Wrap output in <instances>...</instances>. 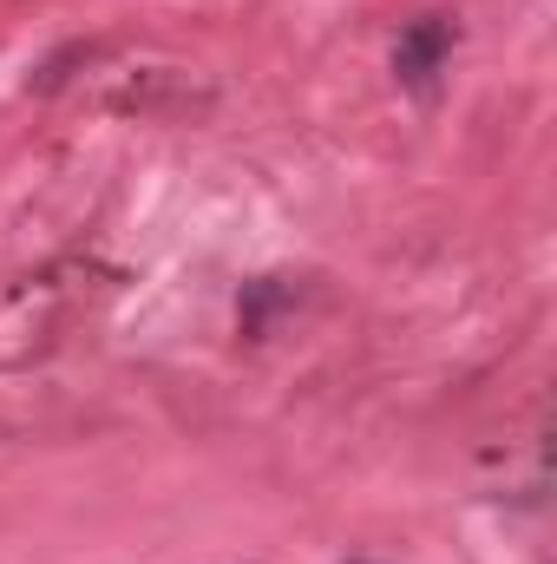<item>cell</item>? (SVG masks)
Returning <instances> with one entry per match:
<instances>
[{"label": "cell", "mask_w": 557, "mask_h": 564, "mask_svg": "<svg viewBox=\"0 0 557 564\" xmlns=\"http://www.w3.org/2000/svg\"><path fill=\"white\" fill-rule=\"evenodd\" d=\"M452 40H459L452 13H419L414 26L401 33V46H394V73H401V86H414L419 99H426V93L439 86L446 59H452Z\"/></svg>", "instance_id": "obj_1"}]
</instances>
